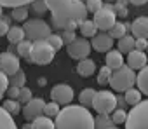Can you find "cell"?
<instances>
[{"label": "cell", "instance_id": "6da1fadb", "mask_svg": "<svg viewBox=\"0 0 148 129\" xmlns=\"http://www.w3.org/2000/svg\"><path fill=\"white\" fill-rule=\"evenodd\" d=\"M54 126L56 129H94V117L82 105H66L59 110Z\"/></svg>", "mask_w": 148, "mask_h": 129}, {"label": "cell", "instance_id": "7a4b0ae2", "mask_svg": "<svg viewBox=\"0 0 148 129\" xmlns=\"http://www.w3.org/2000/svg\"><path fill=\"white\" fill-rule=\"evenodd\" d=\"M110 86H112V89L117 91V93H125V91L132 89V87L136 86V72L124 64L122 68L112 72Z\"/></svg>", "mask_w": 148, "mask_h": 129}, {"label": "cell", "instance_id": "3957f363", "mask_svg": "<svg viewBox=\"0 0 148 129\" xmlns=\"http://www.w3.org/2000/svg\"><path fill=\"white\" fill-rule=\"evenodd\" d=\"M125 129H148V99H141L125 119Z\"/></svg>", "mask_w": 148, "mask_h": 129}, {"label": "cell", "instance_id": "277c9868", "mask_svg": "<svg viewBox=\"0 0 148 129\" xmlns=\"http://www.w3.org/2000/svg\"><path fill=\"white\" fill-rule=\"evenodd\" d=\"M23 30H25V35L28 37L30 42H40V40H45L52 32H51V25L44 19H38V18H33V19H26L25 25H23Z\"/></svg>", "mask_w": 148, "mask_h": 129}, {"label": "cell", "instance_id": "5b68a950", "mask_svg": "<svg viewBox=\"0 0 148 129\" xmlns=\"http://www.w3.org/2000/svg\"><path fill=\"white\" fill-rule=\"evenodd\" d=\"M115 108H117L115 93H112L108 89H101L96 93V96L92 99V110H96L98 115H112Z\"/></svg>", "mask_w": 148, "mask_h": 129}, {"label": "cell", "instance_id": "8992f818", "mask_svg": "<svg viewBox=\"0 0 148 129\" xmlns=\"http://www.w3.org/2000/svg\"><path fill=\"white\" fill-rule=\"evenodd\" d=\"M54 54H56V51H54L45 40L33 42L32 52H30V61H33V63H37V64H49V63L54 59Z\"/></svg>", "mask_w": 148, "mask_h": 129}, {"label": "cell", "instance_id": "52a82bcc", "mask_svg": "<svg viewBox=\"0 0 148 129\" xmlns=\"http://www.w3.org/2000/svg\"><path fill=\"white\" fill-rule=\"evenodd\" d=\"M94 25L98 26V30L101 32H110L112 26L117 23V16H115V11H113V5L112 4H103V7L94 14Z\"/></svg>", "mask_w": 148, "mask_h": 129}, {"label": "cell", "instance_id": "ba28073f", "mask_svg": "<svg viewBox=\"0 0 148 129\" xmlns=\"http://www.w3.org/2000/svg\"><path fill=\"white\" fill-rule=\"evenodd\" d=\"M91 49H92V47H91V42L86 40L84 37H82V38H75L71 44L66 45V52H68V56L73 58V59H79V61L86 59V58L91 54Z\"/></svg>", "mask_w": 148, "mask_h": 129}, {"label": "cell", "instance_id": "9c48e42d", "mask_svg": "<svg viewBox=\"0 0 148 129\" xmlns=\"http://www.w3.org/2000/svg\"><path fill=\"white\" fill-rule=\"evenodd\" d=\"M19 70H21V63L16 54H12L9 51L0 54V72H4L7 77H12Z\"/></svg>", "mask_w": 148, "mask_h": 129}, {"label": "cell", "instance_id": "30bf717a", "mask_svg": "<svg viewBox=\"0 0 148 129\" xmlns=\"http://www.w3.org/2000/svg\"><path fill=\"white\" fill-rule=\"evenodd\" d=\"M73 96H75V93H73L71 86H68V84H58L51 89V98L58 105H64V106L71 105Z\"/></svg>", "mask_w": 148, "mask_h": 129}, {"label": "cell", "instance_id": "8fae6325", "mask_svg": "<svg viewBox=\"0 0 148 129\" xmlns=\"http://www.w3.org/2000/svg\"><path fill=\"white\" fill-rule=\"evenodd\" d=\"M44 4L47 5V11H51L54 18L64 19L71 9L73 0H44Z\"/></svg>", "mask_w": 148, "mask_h": 129}, {"label": "cell", "instance_id": "7c38bea8", "mask_svg": "<svg viewBox=\"0 0 148 129\" xmlns=\"http://www.w3.org/2000/svg\"><path fill=\"white\" fill-rule=\"evenodd\" d=\"M44 106H45V101L42 98H32L23 108H21V113L26 120H35L37 117L44 115Z\"/></svg>", "mask_w": 148, "mask_h": 129}, {"label": "cell", "instance_id": "4fadbf2b", "mask_svg": "<svg viewBox=\"0 0 148 129\" xmlns=\"http://www.w3.org/2000/svg\"><path fill=\"white\" fill-rule=\"evenodd\" d=\"M148 64V56H146V52L145 51H131L129 54H127V67L131 68V70H141V68H145Z\"/></svg>", "mask_w": 148, "mask_h": 129}, {"label": "cell", "instance_id": "5bb4252c", "mask_svg": "<svg viewBox=\"0 0 148 129\" xmlns=\"http://www.w3.org/2000/svg\"><path fill=\"white\" fill-rule=\"evenodd\" d=\"M112 45H113V38L106 32L96 33L91 40V47L96 49L98 52H108V51H112Z\"/></svg>", "mask_w": 148, "mask_h": 129}, {"label": "cell", "instance_id": "9a60e30c", "mask_svg": "<svg viewBox=\"0 0 148 129\" xmlns=\"http://www.w3.org/2000/svg\"><path fill=\"white\" fill-rule=\"evenodd\" d=\"M131 32L134 38H145L148 40V18L139 16L131 23Z\"/></svg>", "mask_w": 148, "mask_h": 129}, {"label": "cell", "instance_id": "2e32d148", "mask_svg": "<svg viewBox=\"0 0 148 129\" xmlns=\"http://www.w3.org/2000/svg\"><path fill=\"white\" fill-rule=\"evenodd\" d=\"M124 63H125L124 54H122L119 49H112V51H108L106 56H105V64H106V67H108L112 72L122 68V67H124Z\"/></svg>", "mask_w": 148, "mask_h": 129}, {"label": "cell", "instance_id": "e0dca14e", "mask_svg": "<svg viewBox=\"0 0 148 129\" xmlns=\"http://www.w3.org/2000/svg\"><path fill=\"white\" fill-rule=\"evenodd\" d=\"M94 72H96V63H94L92 59L86 58V59L79 61V64H77V73H79V75H82V77H91Z\"/></svg>", "mask_w": 148, "mask_h": 129}, {"label": "cell", "instance_id": "ac0fdd59", "mask_svg": "<svg viewBox=\"0 0 148 129\" xmlns=\"http://www.w3.org/2000/svg\"><path fill=\"white\" fill-rule=\"evenodd\" d=\"M136 86L141 91V94L148 96V64L136 73Z\"/></svg>", "mask_w": 148, "mask_h": 129}, {"label": "cell", "instance_id": "d6986e66", "mask_svg": "<svg viewBox=\"0 0 148 129\" xmlns=\"http://www.w3.org/2000/svg\"><path fill=\"white\" fill-rule=\"evenodd\" d=\"M7 40H9V44L11 45H18L19 42H23L25 40V30L21 28V26H11L9 28V32H7Z\"/></svg>", "mask_w": 148, "mask_h": 129}, {"label": "cell", "instance_id": "ffe728a7", "mask_svg": "<svg viewBox=\"0 0 148 129\" xmlns=\"http://www.w3.org/2000/svg\"><path fill=\"white\" fill-rule=\"evenodd\" d=\"M127 30H131V25L129 23H122V21H117L113 26H112V30L108 32V35L112 37V38H122V37H125L127 35Z\"/></svg>", "mask_w": 148, "mask_h": 129}, {"label": "cell", "instance_id": "44dd1931", "mask_svg": "<svg viewBox=\"0 0 148 129\" xmlns=\"http://www.w3.org/2000/svg\"><path fill=\"white\" fill-rule=\"evenodd\" d=\"M79 30H80V33H82L84 38H92V37L98 33V26L94 25L92 19H86V21H82L80 26H79Z\"/></svg>", "mask_w": 148, "mask_h": 129}, {"label": "cell", "instance_id": "7402d4cb", "mask_svg": "<svg viewBox=\"0 0 148 129\" xmlns=\"http://www.w3.org/2000/svg\"><path fill=\"white\" fill-rule=\"evenodd\" d=\"M30 129H56V126H54V122H52L51 117L40 115V117H37L35 120H32Z\"/></svg>", "mask_w": 148, "mask_h": 129}, {"label": "cell", "instance_id": "603a6c76", "mask_svg": "<svg viewBox=\"0 0 148 129\" xmlns=\"http://www.w3.org/2000/svg\"><path fill=\"white\" fill-rule=\"evenodd\" d=\"M94 96H96V91H94L92 87H86V89L80 91V94H79V101H80L82 106H86V108H92V99H94Z\"/></svg>", "mask_w": 148, "mask_h": 129}, {"label": "cell", "instance_id": "cb8c5ba5", "mask_svg": "<svg viewBox=\"0 0 148 129\" xmlns=\"http://www.w3.org/2000/svg\"><path fill=\"white\" fill-rule=\"evenodd\" d=\"M0 129H18L14 117L11 113H7L2 106H0Z\"/></svg>", "mask_w": 148, "mask_h": 129}, {"label": "cell", "instance_id": "d4e9b609", "mask_svg": "<svg viewBox=\"0 0 148 129\" xmlns=\"http://www.w3.org/2000/svg\"><path fill=\"white\" fill-rule=\"evenodd\" d=\"M134 44H136V38L132 37V35H125V37H122V38H119V51L124 54H129L131 51H134Z\"/></svg>", "mask_w": 148, "mask_h": 129}, {"label": "cell", "instance_id": "484cf974", "mask_svg": "<svg viewBox=\"0 0 148 129\" xmlns=\"http://www.w3.org/2000/svg\"><path fill=\"white\" fill-rule=\"evenodd\" d=\"M124 101H125V105L136 106V105L141 101V91H139V89H136V87H132V89L125 91V94H124Z\"/></svg>", "mask_w": 148, "mask_h": 129}, {"label": "cell", "instance_id": "4316f807", "mask_svg": "<svg viewBox=\"0 0 148 129\" xmlns=\"http://www.w3.org/2000/svg\"><path fill=\"white\" fill-rule=\"evenodd\" d=\"M2 108L7 112V113H11L12 117L14 115H18V113H21V103L18 101V99H5L4 101V105H2Z\"/></svg>", "mask_w": 148, "mask_h": 129}, {"label": "cell", "instance_id": "83f0119b", "mask_svg": "<svg viewBox=\"0 0 148 129\" xmlns=\"http://www.w3.org/2000/svg\"><path fill=\"white\" fill-rule=\"evenodd\" d=\"M113 120H112V115H98L94 119V129H110L113 127Z\"/></svg>", "mask_w": 148, "mask_h": 129}, {"label": "cell", "instance_id": "f1b7e54d", "mask_svg": "<svg viewBox=\"0 0 148 129\" xmlns=\"http://www.w3.org/2000/svg\"><path fill=\"white\" fill-rule=\"evenodd\" d=\"M11 18H12L14 21H18V23H25V21L28 19V7H26V5H21V7L12 9Z\"/></svg>", "mask_w": 148, "mask_h": 129}, {"label": "cell", "instance_id": "f546056e", "mask_svg": "<svg viewBox=\"0 0 148 129\" xmlns=\"http://www.w3.org/2000/svg\"><path fill=\"white\" fill-rule=\"evenodd\" d=\"M32 45H33V42H30V40H23V42H19V44L16 45V51H18V54H19L21 58H25V59H30Z\"/></svg>", "mask_w": 148, "mask_h": 129}, {"label": "cell", "instance_id": "4dcf8cb0", "mask_svg": "<svg viewBox=\"0 0 148 129\" xmlns=\"http://www.w3.org/2000/svg\"><path fill=\"white\" fill-rule=\"evenodd\" d=\"M9 84L11 86H14V87H25V84H26V75H25V72L23 70H19V72H16L12 77H9Z\"/></svg>", "mask_w": 148, "mask_h": 129}, {"label": "cell", "instance_id": "1f68e13d", "mask_svg": "<svg viewBox=\"0 0 148 129\" xmlns=\"http://www.w3.org/2000/svg\"><path fill=\"white\" fill-rule=\"evenodd\" d=\"M110 79H112V70L105 64V67H101L99 72H98V84L106 86V84H110Z\"/></svg>", "mask_w": 148, "mask_h": 129}, {"label": "cell", "instance_id": "d6a6232c", "mask_svg": "<svg viewBox=\"0 0 148 129\" xmlns=\"http://www.w3.org/2000/svg\"><path fill=\"white\" fill-rule=\"evenodd\" d=\"M35 0H0V7H11V9H16V7H21V5H28V4H33Z\"/></svg>", "mask_w": 148, "mask_h": 129}, {"label": "cell", "instance_id": "836d02e7", "mask_svg": "<svg viewBox=\"0 0 148 129\" xmlns=\"http://www.w3.org/2000/svg\"><path fill=\"white\" fill-rule=\"evenodd\" d=\"M45 42H47L54 51H59V49L63 47V44H64L63 38H61V35H58V33H51V35L45 38Z\"/></svg>", "mask_w": 148, "mask_h": 129}, {"label": "cell", "instance_id": "e575fe53", "mask_svg": "<svg viewBox=\"0 0 148 129\" xmlns=\"http://www.w3.org/2000/svg\"><path fill=\"white\" fill-rule=\"evenodd\" d=\"M59 105L58 103H54V101H51V103H45V106H44V115L45 117H58V113H59Z\"/></svg>", "mask_w": 148, "mask_h": 129}, {"label": "cell", "instance_id": "d590c367", "mask_svg": "<svg viewBox=\"0 0 148 129\" xmlns=\"http://www.w3.org/2000/svg\"><path fill=\"white\" fill-rule=\"evenodd\" d=\"M125 119H127L125 108H115V110H113V113H112L113 124H125Z\"/></svg>", "mask_w": 148, "mask_h": 129}, {"label": "cell", "instance_id": "8d00e7d4", "mask_svg": "<svg viewBox=\"0 0 148 129\" xmlns=\"http://www.w3.org/2000/svg\"><path fill=\"white\" fill-rule=\"evenodd\" d=\"M32 98H33V93H32V89H30V87H26V86H25V87H21V89H19V98H18V101H19V103L26 105Z\"/></svg>", "mask_w": 148, "mask_h": 129}, {"label": "cell", "instance_id": "74e56055", "mask_svg": "<svg viewBox=\"0 0 148 129\" xmlns=\"http://www.w3.org/2000/svg\"><path fill=\"white\" fill-rule=\"evenodd\" d=\"M101 7H103V0H86V9H87V12L96 14Z\"/></svg>", "mask_w": 148, "mask_h": 129}, {"label": "cell", "instance_id": "f35d334b", "mask_svg": "<svg viewBox=\"0 0 148 129\" xmlns=\"http://www.w3.org/2000/svg\"><path fill=\"white\" fill-rule=\"evenodd\" d=\"M113 11H115V16H119V18H127V14H129L127 5L125 4H120V2H115Z\"/></svg>", "mask_w": 148, "mask_h": 129}, {"label": "cell", "instance_id": "ab89813d", "mask_svg": "<svg viewBox=\"0 0 148 129\" xmlns=\"http://www.w3.org/2000/svg\"><path fill=\"white\" fill-rule=\"evenodd\" d=\"M7 87H9V77H7L4 72H0V99L4 98Z\"/></svg>", "mask_w": 148, "mask_h": 129}, {"label": "cell", "instance_id": "60d3db41", "mask_svg": "<svg viewBox=\"0 0 148 129\" xmlns=\"http://www.w3.org/2000/svg\"><path fill=\"white\" fill-rule=\"evenodd\" d=\"M5 94L9 96V99H18L19 98V87H14V86H9Z\"/></svg>", "mask_w": 148, "mask_h": 129}, {"label": "cell", "instance_id": "b9f144b4", "mask_svg": "<svg viewBox=\"0 0 148 129\" xmlns=\"http://www.w3.org/2000/svg\"><path fill=\"white\" fill-rule=\"evenodd\" d=\"M61 38H63V42L71 44L73 40L77 38V33H75V32H63V33H61Z\"/></svg>", "mask_w": 148, "mask_h": 129}, {"label": "cell", "instance_id": "7bdbcfd3", "mask_svg": "<svg viewBox=\"0 0 148 129\" xmlns=\"http://www.w3.org/2000/svg\"><path fill=\"white\" fill-rule=\"evenodd\" d=\"M9 19L7 18H0V37L2 35H7V32H9Z\"/></svg>", "mask_w": 148, "mask_h": 129}, {"label": "cell", "instance_id": "ee69618b", "mask_svg": "<svg viewBox=\"0 0 148 129\" xmlns=\"http://www.w3.org/2000/svg\"><path fill=\"white\" fill-rule=\"evenodd\" d=\"M146 45H148V40H145V38H136L134 49H136V51H145V52H146Z\"/></svg>", "mask_w": 148, "mask_h": 129}, {"label": "cell", "instance_id": "f6af8a7d", "mask_svg": "<svg viewBox=\"0 0 148 129\" xmlns=\"http://www.w3.org/2000/svg\"><path fill=\"white\" fill-rule=\"evenodd\" d=\"M33 9H35V12H44V11H47V5L44 4V0H35L33 2Z\"/></svg>", "mask_w": 148, "mask_h": 129}, {"label": "cell", "instance_id": "bcb514c9", "mask_svg": "<svg viewBox=\"0 0 148 129\" xmlns=\"http://www.w3.org/2000/svg\"><path fill=\"white\" fill-rule=\"evenodd\" d=\"M129 2H131L132 5H138V7H139V5H145L148 0H129Z\"/></svg>", "mask_w": 148, "mask_h": 129}, {"label": "cell", "instance_id": "7dc6e473", "mask_svg": "<svg viewBox=\"0 0 148 129\" xmlns=\"http://www.w3.org/2000/svg\"><path fill=\"white\" fill-rule=\"evenodd\" d=\"M117 106H119V108H124V106H125V101H124V96H120V98H117Z\"/></svg>", "mask_w": 148, "mask_h": 129}, {"label": "cell", "instance_id": "c3c4849f", "mask_svg": "<svg viewBox=\"0 0 148 129\" xmlns=\"http://www.w3.org/2000/svg\"><path fill=\"white\" fill-rule=\"evenodd\" d=\"M37 84H38V86H40V87H44V86H45V84H47V80H45V77H40V79H38V82H37Z\"/></svg>", "mask_w": 148, "mask_h": 129}, {"label": "cell", "instance_id": "681fc988", "mask_svg": "<svg viewBox=\"0 0 148 129\" xmlns=\"http://www.w3.org/2000/svg\"><path fill=\"white\" fill-rule=\"evenodd\" d=\"M110 129H120V127H115V126H113V127H110Z\"/></svg>", "mask_w": 148, "mask_h": 129}, {"label": "cell", "instance_id": "f907efd6", "mask_svg": "<svg viewBox=\"0 0 148 129\" xmlns=\"http://www.w3.org/2000/svg\"><path fill=\"white\" fill-rule=\"evenodd\" d=\"M146 56H148V45H146Z\"/></svg>", "mask_w": 148, "mask_h": 129}, {"label": "cell", "instance_id": "816d5d0a", "mask_svg": "<svg viewBox=\"0 0 148 129\" xmlns=\"http://www.w3.org/2000/svg\"><path fill=\"white\" fill-rule=\"evenodd\" d=\"M106 2H112V0H106Z\"/></svg>", "mask_w": 148, "mask_h": 129}, {"label": "cell", "instance_id": "f5cc1de1", "mask_svg": "<svg viewBox=\"0 0 148 129\" xmlns=\"http://www.w3.org/2000/svg\"><path fill=\"white\" fill-rule=\"evenodd\" d=\"M82 2H84V0H82Z\"/></svg>", "mask_w": 148, "mask_h": 129}]
</instances>
